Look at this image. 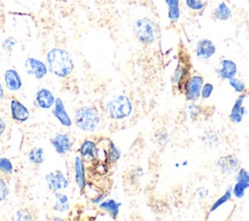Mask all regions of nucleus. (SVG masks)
<instances>
[{"mask_svg": "<svg viewBox=\"0 0 249 221\" xmlns=\"http://www.w3.org/2000/svg\"><path fill=\"white\" fill-rule=\"evenodd\" d=\"M46 60L50 70L58 77H66L73 71V60L69 53L63 49L53 48L50 50L46 55Z\"/></svg>", "mask_w": 249, "mask_h": 221, "instance_id": "obj_1", "label": "nucleus"}, {"mask_svg": "<svg viewBox=\"0 0 249 221\" xmlns=\"http://www.w3.org/2000/svg\"><path fill=\"white\" fill-rule=\"evenodd\" d=\"M133 32L140 43L143 45H150L157 39L159 28L153 19L149 18H140L133 23Z\"/></svg>", "mask_w": 249, "mask_h": 221, "instance_id": "obj_2", "label": "nucleus"}, {"mask_svg": "<svg viewBox=\"0 0 249 221\" xmlns=\"http://www.w3.org/2000/svg\"><path fill=\"white\" fill-rule=\"evenodd\" d=\"M132 103L130 99L123 94L115 95L106 103L108 116L114 120H123L132 113Z\"/></svg>", "mask_w": 249, "mask_h": 221, "instance_id": "obj_3", "label": "nucleus"}, {"mask_svg": "<svg viewBox=\"0 0 249 221\" xmlns=\"http://www.w3.org/2000/svg\"><path fill=\"white\" fill-rule=\"evenodd\" d=\"M100 123L98 110L92 106H84L75 113V124L84 131H93Z\"/></svg>", "mask_w": 249, "mask_h": 221, "instance_id": "obj_4", "label": "nucleus"}, {"mask_svg": "<svg viewBox=\"0 0 249 221\" xmlns=\"http://www.w3.org/2000/svg\"><path fill=\"white\" fill-rule=\"evenodd\" d=\"M203 84V78L200 75L190 76L183 86V92L186 99L188 101H196L200 97V91Z\"/></svg>", "mask_w": 249, "mask_h": 221, "instance_id": "obj_5", "label": "nucleus"}, {"mask_svg": "<svg viewBox=\"0 0 249 221\" xmlns=\"http://www.w3.org/2000/svg\"><path fill=\"white\" fill-rule=\"evenodd\" d=\"M240 161L233 155L222 156L217 161V167L225 175H231L239 169Z\"/></svg>", "mask_w": 249, "mask_h": 221, "instance_id": "obj_6", "label": "nucleus"}, {"mask_svg": "<svg viewBox=\"0 0 249 221\" xmlns=\"http://www.w3.org/2000/svg\"><path fill=\"white\" fill-rule=\"evenodd\" d=\"M190 64L186 60H180L172 76V84L176 87L179 92H183V86L186 80L191 76L190 75Z\"/></svg>", "mask_w": 249, "mask_h": 221, "instance_id": "obj_7", "label": "nucleus"}, {"mask_svg": "<svg viewBox=\"0 0 249 221\" xmlns=\"http://www.w3.org/2000/svg\"><path fill=\"white\" fill-rule=\"evenodd\" d=\"M84 164L89 162H97L99 159V148L92 140H85L79 149Z\"/></svg>", "mask_w": 249, "mask_h": 221, "instance_id": "obj_8", "label": "nucleus"}, {"mask_svg": "<svg viewBox=\"0 0 249 221\" xmlns=\"http://www.w3.org/2000/svg\"><path fill=\"white\" fill-rule=\"evenodd\" d=\"M24 65L27 74L34 76L36 79L44 78L48 72L46 64L34 57H27Z\"/></svg>", "mask_w": 249, "mask_h": 221, "instance_id": "obj_9", "label": "nucleus"}, {"mask_svg": "<svg viewBox=\"0 0 249 221\" xmlns=\"http://www.w3.org/2000/svg\"><path fill=\"white\" fill-rule=\"evenodd\" d=\"M46 181L53 192L60 191L68 186V180L60 170H53L46 175Z\"/></svg>", "mask_w": 249, "mask_h": 221, "instance_id": "obj_10", "label": "nucleus"}, {"mask_svg": "<svg viewBox=\"0 0 249 221\" xmlns=\"http://www.w3.org/2000/svg\"><path fill=\"white\" fill-rule=\"evenodd\" d=\"M215 72L220 79L229 80L236 75L237 65L233 60L225 58L220 61L219 66L216 68Z\"/></svg>", "mask_w": 249, "mask_h": 221, "instance_id": "obj_11", "label": "nucleus"}, {"mask_svg": "<svg viewBox=\"0 0 249 221\" xmlns=\"http://www.w3.org/2000/svg\"><path fill=\"white\" fill-rule=\"evenodd\" d=\"M216 53L215 44L209 39H201L197 42L196 48V55L198 58L208 59Z\"/></svg>", "mask_w": 249, "mask_h": 221, "instance_id": "obj_12", "label": "nucleus"}, {"mask_svg": "<svg viewBox=\"0 0 249 221\" xmlns=\"http://www.w3.org/2000/svg\"><path fill=\"white\" fill-rule=\"evenodd\" d=\"M246 95L244 93H240L236 100L233 103V106L231 108V114L229 116L230 120L233 123V124H239L242 122L243 116L246 114V108L243 106V101L245 99Z\"/></svg>", "mask_w": 249, "mask_h": 221, "instance_id": "obj_13", "label": "nucleus"}, {"mask_svg": "<svg viewBox=\"0 0 249 221\" xmlns=\"http://www.w3.org/2000/svg\"><path fill=\"white\" fill-rule=\"evenodd\" d=\"M52 143L55 151L60 155L67 153L72 147L71 138L67 133H57L53 138Z\"/></svg>", "mask_w": 249, "mask_h": 221, "instance_id": "obj_14", "label": "nucleus"}, {"mask_svg": "<svg viewBox=\"0 0 249 221\" xmlns=\"http://www.w3.org/2000/svg\"><path fill=\"white\" fill-rule=\"evenodd\" d=\"M12 118L18 122H24L29 118L28 109L18 99L13 98L11 101Z\"/></svg>", "mask_w": 249, "mask_h": 221, "instance_id": "obj_15", "label": "nucleus"}, {"mask_svg": "<svg viewBox=\"0 0 249 221\" xmlns=\"http://www.w3.org/2000/svg\"><path fill=\"white\" fill-rule=\"evenodd\" d=\"M53 113L57 118V120L61 123V125H63L65 127L71 126V124H72L71 119L68 116V114L64 108V104L60 98H56L54 100V107H53Z\"/></svg>", "mask_w": 249, "mask_h": 221, "instance_id": "obj_16", "label": "nucleus"}, {"mask_svg": "<svg viewBox=\"0 0 249 221\" xmlns=\"http://www.w3.org/2000/svg\"><path fill=\"white\" fill-rule=\"evenodd\" d=\"M4 80L6 87L10 91H18L21 87V79L15 69H8L5 71L4 74Z\"/></svg>", "mask_w": 249, "mask_h": 221, "instance_id": "obj_17", "label": "nucleus"}, {"mask_svg": "<svg viewBox=\"0 0 249 221\" xmlns=\"http://www.w3.org/2000/svg\"><path fill=\"white\" fill-rule=\"evenodd\" d=\"M36 102L40 108L49 109L54 103V96L53 93L47 89H41L37 92L36 94Z\"/></svg>", "mask_w": 249, "mask_h": 221, "instance_id": "obj_18", "label": "nucleus"}, {"mask_svg": "<svg viewBox=\"0 0 249 221\" xmlns=\"http://www.w3.org/2000/svg\"><path fill=\"white\" fill-rule=\"evenodd\" d=\"M75 179L81 190L86 188V174H85V164L81 157L75 158Z\"/></svg>", "mask_w": 249, "mask_h": 221, "instance_id": "obj_19", "label": "nucleus"}, {"mask_svg": "<svg viewBox=\"0 0 249 221\" xmlns=\"http://www.w3.org/2000/svg\"><path fill=\"white\" fill-rule=\"evenodd\" d=\"M212 17L217 20H223V21L228 20L231 18V10L225 2H221L213 10Z\"/></svg>", "mask_w": 249, "mask_h": 221, "instance_id": "obj_20", "label": "nucleus"}, {"mask_svg": "<svg viewBox=\"0 0 249 221\" xmlns=\"http://www.w3.org/2000/svg\"><path fill=\"white\" fill-rule=\"evenodd\" d=\"M122 203L116 202L115 200L109 199L106 201H103L100 204H99V208L102 210L107 211L112 218H117V216L119 215V211H120V207H121Z\"/></svg>", "mask_w": 249, "mask_h": 221, "instance_id": "obj_21", "label": "nucleus"}, {"mask_svg": "<svg viewBox=\"0 0 249 221\" xmlns=\"http://www.w3.org/2000/svg\"><path fill=\"white\" fill-rule=\"evenodd\" d=\"M167 5V16L172 22H176L180 17V0H165Z\"/></svg>", "mask_w": 249, "mask_h": 221, "instance_id": "obj_22", "label": "nucleus"}, {"mask_svg": "<svg viewBox=\"0 0 249 221\" xmlns=\"http://www.w3.org/2000/svg\"><path fill=\"white\" fill-rule=\"evenodd\" d=\"M232 196V186H229L226 190V192L224 193L223 196H221L219 199H217V201L214 202V203L211 205L210 209H209V214L212 213L213 211L217 210L220 206H222L224 203H226L227 202H229L231 199Z\"/></svg>", "mask_w": 249, "mask_h": 221, "instance_id": "obj_23", "label": "nucleus"}, {"mask_svg": "<svg viewBox=\"0 0 249 221\" xmlns=\"http://www.w3.org/2000/svg\"><path fill=\"white\" fill-rule=\"evenodd\" d=\"M55 203L53 205V209L63 212L69 209V203H68V197L65 194L62 193H56L55 194Z\"/></svg>", "mask_w": 249, "mask_h": 221, "instance_id": "obj_24", "label": "nucleus"}, {"mask_svg": "<svg viewBox=\"0 0 249 221\" xmlns=\"http://www.w3.org/2000/svg\"><path fill=\"white\" fill-rule=\"evenodd\" d=\"M249 188V182L244 180H236L234 186H232V196L236 199H241L245 195L246 189Z\"/></svg>", "mask_w": 249, "mask_h": 221, "instance_id": "obj_25", "label": "nucleus"}, {"mask_svg": "<svg viewBox=\"0 0 249 221\" xmlns=\"http://www.w3.org/2000/svg\"><path fill=\"white\" fill-rule=\"evenodd\" d=\"M107 155H108V162H110L111 164H116L121 158V151L110 140L108 141V144H107Z\"/></svg>", "mask_w": 249, "mask_h": 221, "instance_id": "obj_26", "label": "nucleus"}, {"mask_svg": "<svg viewBox=\"0 0 249 221\" xmlns=\"http://www.w3.org/2000/svg\"><path fill=\"white\" fill-rule=\"evenodd\" d=\"M29 161L35 165H40L44 162V151L40 147L33 148L28 155Z\"/></svg>", "mask_w": 249, "mask_h": 221, "instance_id": "obj_27", "label": "nucleus"}, {"mask_svg": "<svg viewBox=\"0 0 249 221\" xmlns=\"http://www.w3.org/2000/svg\"><path fill=\"white\" fill-rule=\"evenodd\" d=\"M228 81H229L230 86H231L235 92H239V93H243V92H245V90H246V85H245V83L242 82L241 80H239V79H237V78H235V77H232V78L229 79Z\"/></svg>", "mask_w": 249, "mask_h": 221, "instance_id": "obj_28", "label": "nucleus"}, {"mask_svg": "<svg viewBox=\"0 0 249 221\" xmlns=\"http://www.w3.org/2000/svg\"><path fill=\"white\" fill-rule=\"evenodd\" d=\"M185 2L187 7L195 12H200L205 7V2L203 0H185Z\"/></svg>", "mask_w": 249, "mask_h": 221, "instance_id": "obj_29", "label": "nucleus"}, {"mask_svg": "<svg viewBox=\"0 0 249 221\" xmlns=\"http://www.w3.org/2000/svg\"><path fill=\"white\" fill-rule=\"evenodd\" d=\"M0 171L5 174H11L13 172V165L7 158H0Z\"/></svg>", "mask_w": 249, "mask_h": 221, "instance_id": "obj_30", "label": "nucleus"}, {"mask_svg": "<svg viewBox=\"0 0 249 221\" xmlns=\"http://www.w3.org/2000/svg\"><path fill=\"white\" fill-rule=\"evenodd\" d=\"M214 91V86L211 83H206L202 85L201 91H200V97L202 99H207L211 96L212 92Z\"/></svg>", "mask_w": 249, "mask_h": 221, "instance_id": "obj_31", "label": "nucleus"}, {"mask_svg": "<svg viewBox=\"0 0 249 221\" xmlns=\"http://www.w3.org/2000/svg\"><path fill=\"white\" fill-rule=\"evenodd\" d=\"M9 195V187L5 179L0 177V203L3 202Z\"/></svg>", "mask_w": 249, "mask_h": 221, "instance_id": "obj_32", "label": "nucleus"}, {"mask_svg": "<svg viewBox=\"0 0 249 221\" xmlns=\"http://www.w3.org/2000/svg\"><path fill=\"white\" fill-rule=\"evenodd\" d=\"M16 216H17V219H18V220H31V219H32L30 212H28V210L25 209V208L19 209V210L17 212Z\"/></svg>", "mask_w": 249, "mask_h": 221, "instance_id": "obj_33", "label": "nucleus"}, {"mask_svg": "<svg viewBox=\"0 0 249 221\" xmlns=\"http://www.w3.org/2000/svg\"><path fill=\"white\" fill-rule=\"evenodd\" d=\"M236 180H244L249 182V172L245 168H240L237 170L236 176H235V181Z\"/></svg>", "mask_w": 249, "mask_h": 221, "instance_id": "obj_34", "label": "nucleus"}, {"mask_svg": "<svg viewBox=\"0 0 249 221\" xmlns=\"http://www.w3.org/2000/svg\"><path fill=\"white\" fill-rule=\"evenodd\" d=\"M16 44H17V41H16L14 38L10 37V38H7V39H5V40L3 41L2 46H3V48H4L6 51L11 52Z\"/></svg>", "mask_w": 249, "mask_h": 221, "instance_id": "obj_35", "label": "nucleus"}, {"mask_svg": "<svg viewBox=\"0 0 249 221\" xmlns=\"http://www.w3.org/2000/svg\"><path fill=\"white\" fill-rule=\"evenodd\" d=\"M189 110H190V114H191V119L195 120V116L198 117L200 115V106H196V105H189Z\"/></svg>", "mask_w": 249, "mask_h": 221, "instance_id": "obj_36", "label": "nucleus"}, {"mask_svg": "<svg viewBox=\"0 0 249 221\" xmlns=\"http://www.w3.org/2000/svg\"><path fill=\"white\" fill-rule=\"evenodd\" d=\"M6 128H7V126H6L5 121L3 120V118L0 117V137H1V136L3 135V133L5 132Z\"/></svg>", "mask_w": 249, "mask_h": 221, "instance_id": "obj_37", "label": "nucleus"}, {"mask_svg": "<svg viewBox=\"0 0 249 221\" xmlns=\"http://www.w3.org/2000/svg\"><path fill=\"white\" fill-rule=\"evenodd\" d=\"M4 96V90H3V87L0 83V99H2V97Z\"/></svg>", "mask_w": 249, "mask_h": 221, "instance_id": "obj_38", "label": "nucleus"}, {"mask_svg": "<svg viewBox=\"0 0 249 221\" xmlns=\"http://www.w3.org/2000/svg\"><path fill=\"white\" fill-rule=\"evenodd\" d=\"M2 13H3V6H2V4L0 2V14H2Z\"/></svg>", "mask_w": 249, "mask_h": 221, "instance_id": "obj_39", "label": "nucleus"}, {"mask_svg": "<svg viewBox=\"0 0 249 221\" xmlns=\"http://www.w3.org/2000/svg\"><path fill=\"white\" fill-rule=\"evenodd\" d=\"M0 25H1V22H0Z\"/></svg>", "mask_w": 249, "mask_h": 221, "instance_id": "obj_40", "label": "nucleus"}]
</instances>
